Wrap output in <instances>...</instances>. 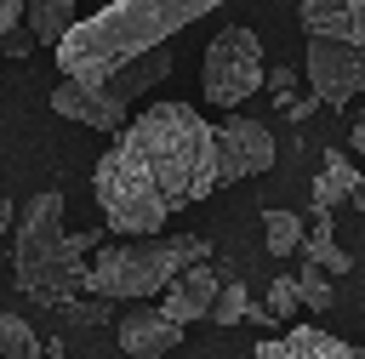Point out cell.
<instances>
[{"mask_svg": "<svg viewBox=\"0 0 365 359\" xmlns=\"http://www.w3.org/2000/svg\"><path fill=\"white\" fill-rule=\"evenodd\" d=\"M217 188L211 120L188 103H148L137 120L114 131L91 171V194L103 222L120 239H154L182 205Z\"/></svg>", "mask_w": 365, "mask_h": 359, "instance_id": "obj_1", "label": "cell"}, {"mask_svg": "<svg viewBox=\"0 0 365 359\" xmlns=\"http://www.w3.org/2000/svg\"><path fill=\"white\" fill-rule=\"evenodd\" d=\"M217 6L222 0H108L57 40V68L63 80H108L120 63L165 46L177 28H188Z\"/></svg>", "mask_w": 365, "mask_h": 359, "instance_id": "obj_2", "label": "cell"}, {"mask_svg": "<svg viewBox=\"0 0 365 359\" xmlns=\"http://www.w3.org/2000/svg\"><path fill=\"white\" fill-rule=\"evenodd\" d=\"M86 256H91V234H68L63 228V194L57 188L34 194L23 205V217H17V251H11L23 296L68 302L74 291H86V274H91Z\"/></svg>", "mask_w": 365, "mask_h": 359, "instance_id": "obj_3", "label": "cell"}, {"mask_svg": "<svg viewBox=\"0 0 365 359\" xmlns=\"http://www.w3.org/2000/svg\"><path fill=\"white\" fill-rule=\"evenodd\" d=\"M211 245L200 234H154V239H120V245H103L91 251V274H86V291L108 296V302H143V296H160L182 268L205 262Z\"/></svg>", "mask_w": 365, "mask_h": 359, "instance_id": "obj_4", "label": "cell"}, {"mask_svg": "<svg viewBox=\"0 0 365 359\" xmlns=\"http://www.w3.org/2000/svg\"><path fill=\"white\" fill-rule=\"evenodd\" d=\"M200 91H205L211 108H228V114L245 97L262 91V40H257V28L228 23L222 34H211L205 63H200Z\"/></svg>", "mask_w": 365, "mask_h": 359, "instance_id": "obj_5", "label": "cell"}, {"mask_svg": "<svg viewBox=\"0 0 365 359\" xmlns=\"http://www.w3.org/2000/svg\"><path fill=\"white\" fill-rule=\"evenodd\" d=\"M211 154H217V188L240 182V177H257V171L274 165V131L262 120L228 114V120L211 125Z\"/></svg>", "mask_w": 365, "mask_h": 359, "instance_id": "obj_6", "label": "cell"}, {"mask_svg": "<svg viewBox=\"0 0 365 359\" xmlns=\"http://www.w3.org/2000/svg\"><path fill=\"white\" fill-rule=\"evenodd\" d=\"M308 85L325 108H348L359 91H365V51L359 46H342V40H325V34H308Z\"/></svg>", "mask_w": 365, "mask_h": 359, "instance_id": "obj_7", "label": "cell"}, {"mask_svg": "<svg viewBox=\"0 0 365 359\" xmlns=\"http://www.w3.org/2000/svg\"><path fill=\"white\" fill-rule=\"evenodd\" d=\"M51 114H63V120H74V125H91V131H120L125 120H131V108L125 103H114L103 85H91V80H57L51 85Z\"/></svg>", "mask_w": 365, "mask_h": 359, "instance_id": "obj_8", "label": "cell"}, {"mask_svg": "<svg viewBox=\"0 0 365 359\" xmlns=\"http://www.w3.org/2000/svg\"><path fill=\"white\" fill-rule=\"evenodd\" d=\"M114 336H120V348H125L131 359H160V353H171V348L182 342V325H177L165 308H131V313L114 325Z\"/></svg>", "mask_w": 365, "mask_h": 359, "instance_id": "obj_9", "label": "cell"}, {"mask_svg": "<svg viewBox=\"0 0 365 359\" xmlns=\"http://www.w3.org/2000/svg\"><path fill=\"white\" fill-rule=\"evenodd\" d=\"M297 17H302L308 34H325V40L365 51V0H302Z\"/></svg>", "mask_w": 365, "mask_h": 359, "instance_id": "obj_10", "label": "cell"}, {"mask_svg": "<svg viewBox=\"0 0 365 359\" xmlns=\"http://www.w3.org/2000/svg\"><path fill=\"white\" fill-rule=\"evenodd\" d=\"M217 291H222V279H217V268H205V262H194V268H182L160 296V308L177 319V325H188V319H205L211 313V302H217Z\"/></svg>", "mask_w": 365, "mask_h": 359, "instance_id": "obj_11", "label": "cell"}, {"mask_svg": "<svg viewBox=\"0 0 365 359\" xmlns=\"http://www.w3.org/2000/svg\"><path fill=\"white\" fill-rule=\"evenodd\" d=\"M257 359H359L342 336L319 331V325H291L285 336H268L257 348Z\"/></svg>", "mask_w": 365, "mask_h": 359, "instance_id": "obj_12", "label": "cell"}, {"mask_svg": "<svg viewBox=\"0 0 365 359\" xmlns=\"http://www.w3.org/2000/svg\"><path fill=\"white\" fill-rule=\"evenodd\" d=\"M354 182H359L354 160H348L342 148H325V154H319V177H314V205H319V211L342 205V199L354 194Z\"/></svg>", "mask_w": 365, "mask_h": 359, "instance_id": "obj_13", "label": "cell"}, {"mask_svg": "<svg viewBox=\"0 0 365 359\" xmlns=\"http://www.w3.org/2000/svg\"><path fill=\"white\" fill-rule=\"evenodd\" d=\"M74 23H80V17H74V0H23V28H29L40 46H46V40L57 46Z\"/></svg>", "mask_w": 365, "mask_h": 359, "instance_id": "obj_14", "label": "cell"}, {"mask_svg": "<svg viewBox=\"0 0 365 359\" xmlns=\"http://www.w3.org/2000/svg\"><path fill=\"white\" fill-rule=\"evenodd\" d=\"M302 256H308V262H319L325 274H348V268H354V256L331 239V217H325V211H319V228L302 239Z\"/></svg>", "mask_w": 365, "mask_h": 359, "instance_id": "obj_15", "label": "cell"}, {"mask_svg": "<svg viewBox=\"0 0 365 359\" xmlns=\"http://www.w3.org/2000/svg\"><path fill=\"white\" fill-rule=\"evenodd\" d=\"M0 359H40V336L29 319L0 313Z\"/></svg>", "mask_w": 365, "mask_h": 359, "instance_id": "obj_16", "label": "cell"}, {"mask_svg": "<svg viewBox=\"0 0 365 359\" xmlns=\"http://www.w3.org/2000/svg\"><path fill=\"white\" fill-rule=\"evenodd\" d=\"M262 239H268L274 256H285V251L302 245V222H297L291 211H268V217H262Z\"/></svg>", "mask_w": 365, "mask_h": 359, "instance_id": "obj_17", "label": "cell"}, {"mask_svg": "<svg viewBox=\"0 0 365 359\" xmlns=\"http://www.w3.org/2000/svg\"><path fill=\"white\" fill-rule=\"evenodd\" d=\"M291 279H297V291H302V308H331L336 291H331V274H325L319 262H302Z\"/></svg>", "mask_w": 365, "mask_h": 359, "instance_id": "obj_18", "label": "cell"}, {"mask_svg": "<svg viewBox=\"0 0 365 359\" xmlns=\"http://www.w3.org/2000/svg\"><path fill=\"white\" fill-rule=\"evenodd\" d=\"M245 313H251V291H245L240 279H228V285L217 291V302H211V313H205V319H217V325H240Z\"/></svg>", "mask_w": 365, "mask_h": 359, "instance_id": "obj_19", "label": "cell"}, {"mask_svg": "<svg viewBox=\"0 0 365 359\" xmlns=\"http://www.w3.org/2000/svg\"><path fill=\"white\" fill-rule=\"evenodd\" d=\"M297 313H302L297 279H274V285H268V319H297Z\"/></svg>", "mask_w": 365, "mask_h": 359, "instance_id": "obj_20", "label": "cell"}, {"mask_svg": "<svg viewBox=\"0 0 365 359\" xmlns=\"http://www.w3.org/2000/svg\"><path fill=\"white\" fill-rule=\"evenodd\" d=\"M34 46H40V40H34V34H29V28H23V23H17V28H6V34H0V51H6V57H29V51H34Z\"/></svg>", "mask_w": 365, "mask_h": 359, "instance_id": "obj_21", "label": "cell"}, {"mask_svg": "<svg viewBox=\"0 0 365 359\" xmlns=\"http://www.w3.org/2000/svg\"><path fill=\"white\" fill-rule=\"evenodd\" d=\"M23 23V0H0V34Z\"/></svg>", "mask_w": 365, "mask_h": 359, "instance_id": "obj_22", "label": "cell"}, {"mask_svg": "<svg viewBox=\"0 0 365 359\" xmlns=\"http://www.w3.org/2000/svg\"><path fill=\"white\" fill-rule=\"evenodd\" d=\"M348 148H354V154H365V120H354V125H348Z\"/></svg>", "mask_w": 365, "mask_h": 359, "instance_id": "obj_23", "label": "cell"}, {"mask_svg": "<svg viewBox=\"0 0 365 359\" xmlns=\"http://www.w3.org/2000/svg\"><path fill=\"white\" fill-rule=\"evenodd\" d=\"M348 199H354V205H359V211H365V177H359V182H354V194H348Z\"/></svg>", "mask_w": 365, "mask_h": 359, "instance_id": "obj_24", "label": "cell"}]
</instances>
